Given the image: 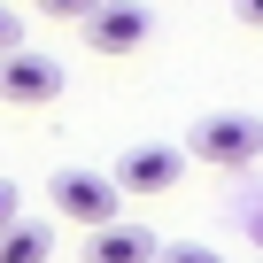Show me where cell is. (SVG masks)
<instances>
[{
    "label": "cell",
    "mask_w": 263,
    "mask_h": 263,
    "mask_svg": "<svg viewBox=\"0 0 263 263\" xmlns=\"http://www.w3.org/2000/svg\"><path fill=\"white\" fill-rule=\"evenodd\" d=\"M178 155H186V163H209V171H248V163L263 155V124H255V116H201V124L186 132Z\"/></svg>",
    "instance_id": "obj_1"
},
{
    "label": "cell",
    "mask_w": 263,
    "mask_h": 263,
    "mask_svg": "<svg viewBox=\"0 0 263 263\" xmlns=\"http://www.w3.org/2000/svg\"><path fill=\"white\" fill-rule=\"evenodd\" d=\"M47 201H54V217H70V224H85V232H101V224H116V186H108V171H85V163H70V171H54L47 178Z\"/></svg>",
    "instance_id": "obj_2"
},
{
    "label": "cell",
    "mask_w": 263,
    "mask_h": 263,
    "mask_svg": "<svg viewBox=\"0 0 263 263\" xmlns=\"http://www.w3.org/2000/svg\"><path fill=\"white\" fill-rule=\"evenodd\" d=\"M178 178H186V155H178V147H163V140L124 147V155H116V171H108V186H116V194H178Z\"/></svg>",
    "instance_id": "obj_3"
},
{
    "label": "cell",
    "mask_w": 263,
    "mask_h": 263,
    "mask_svg": "<svg viewBox=\"0 0 263 263\" xmlns=\"http://www.w3.org/2000/svg\"><path fill=\"white\" fill-rule=\"evenodd\" d=\"M78 31H85V47H93V54H140V47H147V31H155V16L140 8V0H101V8H93Z\"/></svg>",
    "instance_id": "obj_4"
},
{
    "label": "cell",
    "mask_w": 263,
    "mask_h": 263,
    "mask_svg": "<svg viewBox=\"0 0 263 263\" xmlns=\"http://www.w3.org/2000/svg\"><path fill=\"white\" fill-rule=\"evenodd\" d=\"M54 93H62V62L54 54H31V47L0 54V101H8V108H39Z\"/></svg>",
    "instance_id": "obj_5"
},
{
    "label": "cell",
    "mask_w": 263,
    "mask_h": 263,
    "mask_svg": "<svg viewBox=\"0 0 263 263\" xmlns=\"http://www.w3.org/2000/svg\"><path fill=\"white\" fill-rule=\"evenodd\" d=\"M85 263H155V232L147 224H101V232H85Z\"/></svg>",
    "instance_id": "obj_6"
},
{
    "label": "cell",
    "mask_w": 263,
    "mask_h": 263,
    "mask_svg": "<svg viewBox=\"0 0 263 263\" xmlns=\"http://www.w3.org/2000/svg\"><path fill=\"white\" fill-rule=\"evenodd\" d=\"M47 255H54V232L31 224V217H16L8 232H0V263H47Z\"/></svg>",
    "instance_id": "obj_7"
},
{
    "label": "cell",
    "mask_w": 263,
    "mask_h": 263,
    "mask_svg": "<svg viewBox=\"0 0 263 263\" xmlns=\"http://www.w3.org/2000/svg\"><path fill=\"white\" fill-rule=\"evenodd\" d=\"M155 263H224V255H217V248H194V240H186V248H155Z\"/></svg>",
    "instance_id": "obj_8"
},
{
    "label": "cell",
    "mask_w": 263,
    "mask_h": 263,
    "mask_svg": "<svg viewBox=\"0 0 263 263\" xmlns=\"http://www.w3.org/2000/svg\"><path fill=\"white\" fill-rule=\"evenodd\" d=\"M39 8H47V16H62V24H85L101 0H39Z\"/></svg>",
    "instance_id": "obj_9"
},
{
    "label": "cell",
    "mask_w": 263,
    "mask_h": 263,
    "mask_svg": "<svg viewBox=\"0 0 263 263\" xmlns=\"http://www.w3.org/2000/svg\"><path fill=\"white\" fill-rule=\"evenodd\" d=\"M16 47H24V16H16V8H0V54H16Z\"/></svg>",
    "instance_id": "obj_10"
},
{
    "label": "cell",
    "mask_w": 263,
    "mask_h": 263,
    "mask_svg": "<svg viewBox=\"0 0 263 263\" xmlns=\"http://www.w3.org/2000/svg\"><path fill=\"white\" fill-rule=\"evenodd\" d=\"M16 217H24V201H16V186H8V178H0V232H8Z\"/></svg>",
    "instance_id": "obj_11"
},
{
    "label": "cell",
    "mask_w": 263,
    "mask_h": 263,
    "mask_svg": "<svg viewBox=\"0 0 263 263\" xmlns=\"http://www.w3.org/2000/svg\"><path fill=\"white\" fill-rule=\"evenodd\" d=\"M232 16H240L248 31H263V0H232Z\"/></svg>",
    "instance_id": "obj_12"
}]
</instances>
